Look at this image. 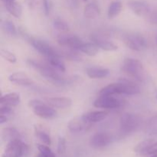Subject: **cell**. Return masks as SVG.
Returning a JSON list of instances; mask_svg holds the SVG:
<instances>
[{
	"label": "cell",
	"mask_w": 157,
	"mask_h": 157,
	"mask_svg": "<svg viewBox=\"0 0 157 157\" xmlns=\"http://www.w3.org/2000/svg\"><path fill=\"white\" fill-rule=\"evenodd\" d=\"M26 4H27L28 7L30 9L33 10L36 8V6H38V0H25Z\"/></svg>",
	"instance_id": "38"
},
{
	"label": "cell",
	"mask_w": 157,
	"mask_h": 157,
	"mask_svg": "<svg viewBox=\"0 0 157 157\" xmlns=\"http://www.w3.org/2000/svg\"><path fill=\"white\" fill-rule=\"evenodd\" d=\"M9 80L13 84L22 86L32 85L34 83L33 80L29 75L23 72H15L12 74L9 77Z\"/></svg>",
	"instance_id": "16"
},
{
	"label": "cell",
	"mask_w": 157,
	"mask_h": 157,
	"mask_svg": "<svg viewBox=\"0 0 157 157\" xmlns=\"http://www.w3.org/2000/svg\"><path fill=\"white\" fill-rule=\"evenodd\" d=\"M45 101L48 105L55 108L65 109L68 108L72 105V100L66 97H58V98H48Z\"/></svg>",
	"instance_id": "15"
},
{
	"label": "cell",
	"mask_w": 157,
	"mask_h": 157,
	"mask_svg": "<svg viewBox=\"0 0 157 157\" xmlns=\"http://www.w3.org/2000/svg\"><path fill=\"white\" fill-rule=\"evenodd\" d=\"M21 102L20 95L17 93H9L2 95L0 99V104L2 106L16 107Z\"/></svg>",
	"instance_id": "17"
},
{
	"label": "cell",
	"mask_w": 157,
	"mask_h": 157,
	"mask_svg": "<svg viewBox=\"0 0 157 157\" xmlns=\"http://www.w3.org/2000/svg\"><path fill=\"white\" fill-rule=\"evenodd\" d=\"M90 40L94 44H96L100 48L107 51V52H113V51H117L118 48V47L114 43L98 34H92L90 35Z\"/></svg>",
	"instance_id": "14"
},
{
	"label": "cell",
	"mask_w": 157,
	"mask_h": 157,
	"mask_svg": "<svg viewBox=\"0 0 157 157\" xmlns=\"http://www.w3.org/2000/svg\"><path fill=\"white\" fill-rule=\"evenodd\" d=\"M156 98H157V96H156Z\"/></svg>",
	"instance_id": "46"
},
{
	"label": "cell",
	"mask_w": 157,
	"mask_h": 157,
	"mask_svg": "<svg viewBox=\"0 0 157 157\" xmlns=\"http://www.w3.org/2000/svg\"><path fill=\"white\" fill-rule=\"evenodd\" d=\"M141 124V118L138 115L126 113L121 116L120 120L121 133L128 135L136 131Z\"/></svg>",
	"instance_id": "3"
},
{
	"label": "cell",
	"mask_w": 157,
	"mask_h": 157,
	"mask_svg": "<svg viewBox=\"0 0 157 157\" xmlns=\"http://www.w3.org/2000/svg\"><path fill=\"white\" fill-rule=\"evenodd\" d=\"M43 6H44V14L48 16L52 11V0H43Z\"/></svg>",
	"instance_id": "35"
},
{
	"label": "cell",
	"mask_w": 157,
	"mask_h": 157,
	"mask_svg": "<svg viewBox=\"0 0 157 157\" xmlns=\"http://www.w3.org/2000/svg\"><path fill=\"white\" fill-rule=\"evenodd\" d=\"M122 69L127 75L138 81H143L145 79V71L142 63L137 59L126 58L123 64Z\"/></svg>",
	"instance_id": "2"
},
{
	"label": "cell",
	"mask_w": 157,
	"mask_h": 157,
	"mask_svg": "<svg viewBox=\"0 0 157 157\" xmlns=\"http://www.w3.org/2000/svg\"><path fill=\"white\" fill-rule=\"evenodd\" d=\"M53 26L56 30L61 32H67L70 29L68 24L61 18H56V19L54 20Z\"/></svg>",
	"instance_id": "30"
},
{
	"label": "cell",
	"mask_w": 157,
	"mask_h": 157,
	"mask_svg": "<svg viewBox=\"0 0 157 157\" xmlns=\"http://www.w3.org/2000/svg\"><path fill=\"white\" fill-rule=\"evenodd\" d=\"M29 107L32 109L34 113L40 118L46 120L54 119L57 117L58 113L55 109L50 107V105L43 103L40 100L34 99L29 101Z\"/></svg>",
	"instance_id": "4"
},
{
	"label": "cell",
	"mask_w": 157,
	"mask_h": 157,
	"mask_svg": "<svg viewBox=\"0 0 157 157\" xmlns=\"http://www.w3.org/2000/svg\"><path fill=\"white\" fill-rule=\"evenodd\" d=\"M151 157H157V154H155V155H153Z\"/></svg>",
	"instance_id": "42"
},
{
	"label": "cell",
	"mask_w": 157,
	"mask_h": 157,
	"mask_svg": "<svg viewBox=\"0 0 157 157\" xmlns=\"http://www.w3.org/2000/svg\"><path fill=\"white\" fill-rule=\"evenodd\" d=\"M108 116V112L101 110V111H92L85 113L81 117L87 122L92 124V123H98L104 121Z\"/></svg>",
	"instance_id": "18"
},
{
	"label": "cell",
	"mask_w": 157,
	"mask_h": 157,
	"mask_svg": "<svg viewBox=\"0 0 157 157\" xmlns=\"http://www.w3.org/2000/svg\"><path fill=\"white\" fill-rule=\"evenodd\" d=\"M35 130V135L43 144H45L47 146H50L52 144V139H51L50 135L48 134V132L46 131L42 127H40L39 125H35L34 127Z\"/></svg>",
	"instance_id": "20"
},
{
	"label": "cell",
	"mask_w": 157,
	"mask_h": 157,
	"mask_svg": "<svg viewBox=\"0 0 157 157\" xmlns=\"http://www.w3.org/2000/svg\"><path fill=\"white\" fill-rule=\"evenodd\" d=\"M140 91V87L135 83L127 81L116 83V94L136 95L139 94Z\"/></svg>",
	"instance_id": "10"
},
{
	"label": "cell",
	"mask_w": 157,
	"mask_h": 157,
	"mask_svg": "<svg viewBox=\"0 0 157 157\" xmlns=\"http://www.w3.org/2000/svg\"><path fill=\"white\" fill-rule=\"evenodd\" d=\"M112 136L107 133H97L90 137V145L95 149L104 148L112 142Z\"/></svg>",
	"instance_id": "12"
},
{
	"label": "cell",
	"mask_w": 157,
	"mask_h": 157,
	"mask_svg": "<svg viewBox=\"0 0 157 157\" xmlns=\"http://www.w3.org/2000/svg\"><path fill=\"white\" fill-rule=\"evenodd\" d=\"M64 56L66 57L68 59L71 60V61H81V58L78 55L77 53H75L73 52H65L64 54Z\"/></svg>",
	"instance_id": "36"
},
{
	"label": "cell",
	"mask_w": 157,
	"mask_h": 157,
	"mask_svg": "<svg viewBox=\"0 0 157 157\" xmlns=\"http://www.w3.org/2000/svg\"><path fill=\"white\" fill-rule=\"evenodd\" d=\"M57 41L61 46L70 48L74 50H78L83 44V41L75 35H69V34H60L57 37Z\"/></svg>",
	"instance_id": "9"
},
{
	"label": "cell",
	"mask_w": 157,
	"mask_h": 157,
	"mask_svg": "<svg viewBox=\"0 0 157 157\" xmlns=\"http://www.w3.org/2000/svg\"><path fill=\"white\" fill-rule=\"evenodd\" d=\"M0 55L1 56L4 58L6 61H9L10 63H15L17 61L16 56L14 55L12 52H9V51L6 50V49H1L0 50Z\"/></svg>",
	"instance_id": "32"
},
{
	"label": "cell",
	"mask_w": 157,
	"mask_h": 157,
	"mask_svg": "<svg viewBox=\"0 0 157 157\" xmlns=\"http://www.w3.org/2000/svg\"><path fill=\"white\" fill-rule=\"evenodd\" d=\"M15 0H2L4 4H6V3H9V2H15Z\"/></svg>",
	"instance_id": "41"
},
{
	"label": "cell",
	"mask_w": 157,
	"mask_h": 157,
	"mask_svg": "<svg viewBox=\"0 0 157 157\" xmlns=\"http://www.w3.org/2000/svg\"><path fill=\"white\" fill-rule=\"evenodd\" d=\"M150 21L153 23H157V12L150 13Z\"/></svg>",
	"instance_id": "39"
},
{
	"label": "cell",
	"mask_w": 157,
	"mask_h": 157,
	"mask_svg": "<svg viewBox=\"0 0 157 157\" xmlns=\"http://www.w3.org/2000/svg\"><path fill=\"white\" fill-rule=\"evenodd\" d=\"M21 136L18 130L14 127H6L2 130V139L5 142H11L15 140H21Z\"/></svg>",
	"instance_id": "22"
},
{
	"label": "cell",
	"mask_w": 157,
	"mask_h": 157,
	"mask_svg": "<svg viewBox=\"0 0 157 157\" xmlns=\"http://www.w3.org/2000/svg\"><path fill=\"white\" fill-rule=\"evenodd\" d=\"M157 154V142H154L150 148L147 150L145 156H153V155Z\"/></svg>",
	"instance_id": "37"
},
{
	"label": "cell",
	"mask_w": 157,
	"mask_h": 157,
	"mask_svg": "<svg viewBox=\"0 0 157 157\" xmlns=\"http://www.w3.org/2000/svg\"><path fill=\"white\" fill-rule=\"evenodd\" d=\"M84 1H87V0H84Z\"/></svg>",
	"instance_id": "44"
},
{
	"label": "cell",
	"mask_w": 157,
	"mask_h": 157,
	"mask_svg": "<svg viewBox=\"0 0 157 157\" xmlns=\"http://www.w3.org/2000/svg\"><path fill=\"white\" fill-rule=\"evenodd\" d=\"M156 45H157V37H156Z\"/></svg>",
	"instance_id": "43"
},
{
	"label": "cell",
	"mask_w": 157,
	"mask_h": 157,
	"mask_svg": "<svg viewBox=\"0 0 157 157\" xmlns=\"http://www.w3.org/2000/svg\"><path fill=\"white\" fill-rule=\"evenodd\" d=\"M47 59L48 63L50 64L52 67L55 68L56 70L59 71L61 72H65L66 67L65 64H64V61L61 59V55H54V56L49 57V58H46Z\"/></svg>",
	"instance_id": "23"
},
{
	"label": "cell",
	"mask_w": 157,
	"mask_h": 157,
	"mask_svg": "<svg viewBox=\"0 0 157 157\" xmlns=\"http://www.w3.org/2000/svg\"><path fill=\"white\" fill-rule=\"evenodd\" d=\"M27 64L30 67H32V68L38 71L41 76L45 78L50 82L53 83L56 85L63 86L71 83V78H65L64 77L61 76V75L56 71V69L54 68L52 66L44 64L42 63L34 61V60L32 59L28 60Z\"/></svg>",
	"instance_id": "1"
},
{
	"label": "cell",
	"mask_w": 157,
	"mask_h": 157,
	"mask_svg": "<svg viewBox=\"0 0 157 157\" xmlns=\"http://www.w3.org/2000/svg\"><path fill=\"white\" fill-rule=\"evenodd\" d=\"M127 6L133 11V13L140 17L150 16L151 13L150 6L145 2L139 1V0H130L127 3Z\"/></svg>",
	"instance_id": "11"
},
{
	"label": "cell",
	"mask_w": 157,
	"mask_h": 157,
	"mask_svg": "<svg viewBox=\"0 0 157 157\" xmlns=\"http://www.w3.org/2000/svg\"><path fill=\"white\" fill-rule=\"evenodd\" d=\"M153 143H154V140L153 139L145 140L142 141V142H140L136 146V147L134 148V152L139 155L145 156L147 150L150 148V147Z\"/></svg>",
	"instance_id": "27"
},
{
	"label": "cell",
	"mask_w": 157,
	"mask_h": 157,
	"mask_svg": "<svg viewBox=\"0 0 157 157\" xmlns=\"http://www.w3.org/2000/svg\"><path fill=\"white\" fill-rule=\"evenodd\" d=\"M124 44L127 48L136 52H141L147 48V41L141 35H125L123 38Z\"/></svg>",
	"instance_id": "6"
},
{
	"label": "cell",
	"mask_w": 157,
	"mask_h": 157,
	"mask_svg": "<svg viewBox=\"0 0 157 157\" xmlns=\"http://www.w3.org/2000/svg\"><path fill=\"white\" fill-rule=\"evenodd\" d=\"M122 10V3L120 1H113L110 4L107 10V16L109 18H113L117 16Z\"/></svg>",
	"instance_id": "26"
},
{
	"label": "cell",
	"mask_w": 157,
	"mask_h": 157,
	"mask_svg": "<svg viewBox=\"0 0 157 157\" xmlns=\"http://www.w3.org/2000/svg\"><path fill=\"white\" fill-rule=\"evenodd\" d=\"M57 151L59 154H63L66 151V140L62 136H59L58 140V147Z\"/></svg>",
	"instance_id": "33"
},
{
	"label": "cell",
	"mask_w": 157,
	"mask_h": 157,
	"mask_svg": "<svg viewBox=\"0 0 157 157\" xmlns=\"http://www.w3.org/2000/svg\"><path fill=\"white\" fill-rule=\"evenodd\" d=\"M145 131L149 135H157V115L149 120L145 127Z\"/></svg>",
	"instance_id": "28"
},
{
	"label": "cell",
	"mask_w": 157,
	"mask_h": 157,
	"mask_svg": "<svg viewBox=\"0 0 157 157\" xmlns=\"http://www.w3.org/2000/svg\"><path fill=\"white\" fill-rule=\"evenodd\" d=\"M6 10L9 12L12 15H13L15 18H21L22 15V6L21 4L17 2H12L6 3L4 4Z\"/></svg>",
	"instance_id": "24"
},
{
	"label": "cell",
	"mask_w": 157,
	"mask_h": 157,
	"mask_svg": "<svg viewBox=\"0 0 157 157\" xmlns=\"http://www.w3.org/2000/svg\"><path fill=\"white\" fill-rule=\"evenodd\" d=\"M86 74L92 79H101L107 77L110 74V71L104 67H90L86 69Z\"/></svg>",
	"instance_id": "19"
},
{
	"label": "cell",
	"mask_w": 157,
	"mask_h": 157,
	"mask_svg": "<svg viewBox=\"0 0 157 157\" xmlns=\"http://www.w3.org/2000/svg\"><path fill=\"white\" fill-rule=\"evenodd\" d=\"M8 121H9V117H7L6 116H2V115H0V124H5V123L7 122Z\"/></svg>",
	"instance_id": "40"
},
{
	"label": "cell",
	"mask_w": 157,
	"mask_h": 157,
	"mask_svg": "<svg viewBox=\"0 0 157 157\" xmlns=\"http://www.w3.org/2000/svg\"><path fill=\"white\" fill-rule=\"evenodd\" d=\"M12 113V110L11 107L9 106H2L1 105L0 107V115L2 116H6L7 117H10Z\"/></svg>",
	"instance_id": "34"
},
{
	"label": "cell",
	"mask_w": 157,
	"mask_h": 157,
	"mask_svg": "<svg viewBox=\"0 0 157 157\" xmlns=\"http://www.w3.org/2000/svg\"><path fill=\"white\" fill-rule=\"evenodd\" d=\"M37 147L40 153L39 156L41 157H55V153L52 151L48 146L45 144H38Z\"/></svg>",
	"instance_id": "31"
},
{
	"label": "cell",
	"mask_w": 157,
	"mask_h": 157,
	"mask_svg": "<svg viewBox=\"0 0 157 157\" xmlns=\"http://www.w3.org/2000/svg\"><path fill=\"white\" fill-rule=\"evenodd\" d=\"M101 14V9L99 6L94 2H90L84 7V15L89 19H94L98 18Z\"/></svg>",
	"instance_id": "21"
},
{
	"label": "cell",
	"mask_w": 157,
	"mask_h": 157,
	"mask_svg": "<svg viewBox=\"0 0 157 157\" xmlns=\"http://www.w3.org/2000/svg\"><path fill=\"white\" fill-rule=\"evenodd\" d=\"M29 152V147L21 140H15L8 143L2 157H21Z\"/></svg>",
	"instance_id": "5"
},
{
	"label": "cell",
	"mask_w": 157,
	"mask_h": 157,
	"mask_svg": "<svg viewBox=\"0 0 157 157\" xmlns=\"http://www.w3.org/2000/svg\"><path fill=\"white\" fill-rule=\"evenodd\" d=\"M2 29L4 31L5 33L10 35V36H15L17 34L16 28H15V25L13 24L12 21H9V20H6V21H2Z\"/></svg>",
	"instance_id": "29"
},
{
	"label": "cell",
	"mask_w": 157,
	"mask_h": 157,
	"mask_svg": "<svg viewBox=\"0 0 157 157\" xmlns=\"http://www.w3.org/2000/svg\"><path fill=\"white\" fill-rule=\"evenodd\" d=\"M100 48L94 43H83L78 51L83 52L88 56H95L99 52Z\"/></svg>",
	"instance_id": "25"
},
{
	"label": "cell",
	"mask_w": 157,
	"mask_h": 157,
	"mask_svg": "<svg viewBox=\"0 0 157 157\" xmlns=\"http://www.w3.org/2000/svg\"><path fill=\"white\" fill-rule=\"evenodd\" d=\"M38 157H41V156H38Z\"/></svg>",
	"instance_id": "45"
},
{
	"label": "cell",
	"mask_w": 157,
	"mask_h": 157,
	"mask_svg": "<svg viewBox=\"0 0 157 157\" xmlns=\"http://www.w3.org/2000/svg\"><path fill=\"white\" fill-rule=\"evenodd\" d=\"M30 43L32 47L41 55L45 57L46 58L49 57L54 56V55H61L62 56V54L60 53L59 52L54 48L52 46H51L46 41H42L40 39H36V38H32L30 40Z\"/></svg>",
	"instance_id": "7"
},
{
	"label": "cell",
	"mask_w": 157,
	"mask_h": 157,
	"mask_svg": "<svg viewBox=\"0 0 157 157\" xmlns=\"http://www.w3.org/2000/svg\"><path fill=\"white\" fill-rule=\"evenodd\" d=\"M121 102L112 95H99L94 102V106L97 108L115 109L121 107Z\"/></svg>",
	"instance_id": "8"
},
{
	"label": "cell",
	"mask_w": 157,
	"mask_h": 157,
	"mask_svg": "<svg viewBox=\"0 0 157 157\" xmlns=\"http://www.w3.org/2000/svg\"><path fill=\"white\" fill-rule=\"evenodd\" d=\"M91 124L84 121L82 117H75L69 121L67 127L70 132L73 133H80L87 131L90 128Z\"/></svg>",
	"instance_id": "13"
}]
</instances>
